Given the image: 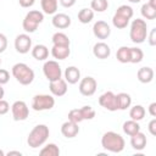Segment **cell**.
I'll return each instance as SVG.
<instances>
[{
    "label": "cell",
    "instance_id": "obj_1",
    "mask_svg": "<svg viewBox=\"0 0 156 156\" xmlns=\"http://www.w3.org/2000/svg\"><path fill=\"white\" fill-rule=\"evenodd\" d=\"M124 145H126V141L123 136L116 132H106L101 138V146L106 151H110L113 154H118L123 151Z\"/></svg>",
    "mask_w": 156,
    "mask_h": 156
},
{
    "label": "cell",
    "instance_id": "obj_2",
    "mask_svg": "<svg viewBox=\"0 0 156 156\" xmlns=\"http://www.w3.org/2000/svg\"><path fill=\"white\" fill-rule=\"evenodd\" d=\"M49 134H50V130L46 124H37L29 132L28 138H27V144L32 149H37L48 140Z\"/></svg>",
    "mask_w": 156,
    "mask_h": 156
},
{
    "label": "cell",
    "instance_id": "obj_3",
    "mask_svg": "<svg viewBox=\"0 0 156 156\" xmlns=\"http://www.w3.org/2000/svg\"><path fill=\"white\" fill-rule=\"evenodd\" d=\"M11 73L16 78V80L22 85H29L34 80V71L23 62L15 63L12 66Z\"/></svg>",
    "mask_w": 156,
    "mask_h": 156
},
{
    "label": "cell",
    "instance_id": "obj_4",
    "mask_svg": "<svg viewBox=\"0 0 156 156\" xmlns=\"http://www.w3.org/2000/svg\"><path fill=\"white\" fill-rule=\"evenodd\" d=\"M147 37V26L146 22L141 18L133 20L129 29V38L134 44H141Z\"/></svg>",
    "mask_w": 156,
    "mask_h": 156
},
{
    "label": "cell",
    "instance_id": "obj_5",
    "mask_svg": "<svg viewBox=\"0 0 156 156\" xmlns=\"http://www.w3.org/2000/svg\"><path fill=\"white\" fill-rule=\"evenodd\" d=\"M133 13L134 12H133V9L130 6H128V5H121L116 10V12H115V15L112 17V24L116 28H118V29L126 28L128 26L130 18L133 17Z\"/></svg>",
    "mask_w": 156,
    "mask_h": 156
},
{
    "label": "cell",
    "instance_id": "obj_6",
    "mask_svg": "<svg viewBox=\"0 0 156 156\" xmlns=\"http://www.w3.org/2000/svg\"><path fill=\"white\" fill-rule=\"evenodd\" d=\"M44 21V13L39 10H32L29 11L22 22V27L24 29V32L27 33H33L37 30L38 26Z\"/></svg>",
    "mask_w": 156,
    "mask_h": 156
},
{
    "label": "cell",
    "instance_id": "obj_7",
    "mask_svg": "<svg viewBox=\"0 0 156 156\" xmlns=\"http://www.w3.org/2000/svg\"><path fill=\"white\" fill-rule=\"evenodd\" d=\"M55 106V98L49 94H37L32 99V108L34 111H46Z\"/></svg>",
    "mask_w": 156,
    "mask_h": 156
},
{
    "label": "cell",
    "instance_id": "obj_8",
    "mask_svg": "<svg viewBox=\"0 0 156 156\" xmlns=\"http://www.w3.org/2000/svg\"><path fill=\"white\" fill-rule=\"evenodd\" d=\"M43 72H44L45 78H46L49 82L60 79V78L62 77L61 66H60L58 62L55 61V60L45 61V63H44V66H43Z\"/></svg>",
    "mask_w": 156,
    "mask_h": 156
},
{
    "label": "cell",
    "instance_id": "obj_9",
    "mask_svg": "<svg viewBox=\"0 0 156 156\" xmlns=\"http://www.w3.org/2000/svg\"><path fill=\"white\" fill-rule=\"evenodd\" d=\"M11 112H12V118L15 121H24L29 116V108L27 104L22 100H17L12 104Z\"/></svg>",
    "mask_w": 156,
    "mask_h": 156
},
{
    "label": "cell",
    "instance_id": "obj_10",
    "mask_svg": "<svg viewBox=\"0 0 156 156\" xmlns=\"http://www.w3.org/2000/svg\"><path fill=\"white\" fill-rule=\"evenodd\" d=\"M96 88H98V83H96L95 78H93L90 76L84 77L79 82V93L82 95H84V96L94 95L95 91H96Z\"/></svg>",
    "mask_w": 156,
    "mask_h": 156
},
{
    "label": "cell",
    "instance_id": "obj_11",
    "mask_svg": "<svg viewBox=\"0 0 156 156\" xmlns=\"http://www.w3.org/2000/svg\"><path fill=\"white\" fill-rule=\"evenodd\" d=\"M99 104L101 107L108 110V111H117L118 105H117V96L112 91H106L100 95L99 98Z\"/></svg>",
    "mask_w": 156,
    "mask_h": 156
},
{
    "label": "cell",
    "instance_id": "obj_12",
    "mask_svg": "<svg viewBox=\"0 0 156 156\" xmlns=\"http://www.w3.org/2000/svg\"><path fill=\"white\" fill-rule=\"evenodd\" d=\"M15 49L20 54H27L32 50V39L28 34H18L15 39Z\"/></svg>",
    "mask_w": 156,
    "mask_h": 156
},
{
    "label": "cell",
    "instance_id": "obj_13",
    "mask_svg": "<svg viewBox=\"0 0 156 156\" xmlns=\"http://www.w3.org/2000/svg\"><path fill=\"white\" fill-rule=\"evenodd\" d=\"M93 33H94V35L98 39L104 40V39H107L110 37L111 28H110V26H108L107 22L100 20V21H96L94 23V26H93Z\"/></svg>",
    "mask_w": 156,
    "mask_h": 156
},
{
    "label": "cell",
    "instance_id": "obj_14",
    "mask_svg": "<svg viewBox=\"0 0 156 156\" xmlns=\"http://www.w3.org/2000/svg\"><path fill=\"white\" fill-rule=\"evenodd\" d=\"M49 89H50V91L54 96H63L67 93V89H68L67 88V82L62 78L52 80V82H50Z\"/></svg>",
    "mask_w": 156,
    "mask_h": 156
},
{
    "label": "cell",
    "instance_id": "obj_15",
    "mask_svg": "<svg viewBox=\"0 0 156 156\" xmlns=\"http://www.w3.org/2000/svg\"><path fill=\"white\" fill-rule=\"evenodd\" d=\"M61 133L63 136H66L67 139H72L74 138L78 133H79V127L78 123L72 122V121H66L65 123H62L61 126Z\"/></svg>",
    "mask_w": 156,
    "mask_h": 156
},
{
    "label": "cell",
    "instance_id": "obj_16",
    "mask_svg": "<svg viewBox=\"0 0 156 156\" xmlns=\"http://www.w3.org/2000/svg\"><path fill=\"white\" fill-rule=\"evenodd\" d=\"M52 26L57 29H65V28H68L71 26V17L66 13H55L52 20Z\"/></svg>",
    "mask_w": 156,
    "mask_h": 156
},
{
    "label": "cell",
    "instance_id": "obj_17",
    "mask_svg": "<svg viewBox=\"0 0 156 156\" xmlns=\"http://www.w3.org/2000/svg\"><path fill=\"white\" fill-rule=\"evenodd\" d=\"M93 54L96 58H100V60H105L110 55H111V49L110 46L104 43V41H99L94 45L93 48Z\"/></svg>",
    "mask_w": 156,
    "mask_h": 156
},
{
    "label": "cell",
    "instance_id": "obj_18",
    "mask_svg": "<svg viewBox=\"0 0 156 156\" xmlns=\"http://www.w3.org/2000/svg\"><path fill=\"white\" fill-rule=\"evenodd\" d=\"M146 141H147V140H146L145 134L141 133L140 130H139L138 133L130 135V145H132V147H133L134 150H136V151L144 150L145 146H146Z\"/></svg>",
    "mask_w": 156,
    "mask_h": 156
},
{
    "label": "cell",
    "instance_id": "obj_19",
    "mask_svg": "<svg viewBox=\"0 0 156 156\" xmlns=\"http://www.w3.org/2000/svg\"><path fill=\"white\" fill-rule=\"evenodd\" d=\"M65 80L68 84H76L80 80V71L76 66H69L65 69Z\"/></svg>",
    "mask_w": 156,
    "mask_h": 156
},
{
    "label": "cell",
    "instance_id": "obj_20",
    "mask_svg": "<svg viewBox=\"0 0 156 156\" xmlns=\"http://www.w3.org/2000/svg\"><path fill=\"white\" fill-rule=\"evenodd\" d=\"M136 77H138V80L140 83H150L152 79H154V69L149 66H145V67H141L138 69V73H136Z\"/></svg>",
    "mask_w": 156,
    "mask_h": 156
},
{
    "label": "cell",
    "instance_id": "obj_21",
    "mask_svg": "<svg viewBox=\"0 0 156 156\" xmlns=\"http://www.w3.org/2000/svg\"><path fill=\"white\" fill-rule=\"evenodd\" d=\"M71 54V49L69 46H57V45H52L51 48V55L56 60H66Z\"/></svg>",
    "mask_w": 156,
    "mask_h": 156
},
{
    "label": "cell",
    "instance_id": "obj_22",
    "mask_svg": "<svg viewBox=\"0 0 156 156\" xmlns=\"http://www.w3.org/2000/svg\"><path fill=\"white\" fill-rule=\"evenodd\" d=\"M32 56L38 61H44L49 56V49L43 44H38L32 48Z\"/></svg>",
    "mask_w": 156,
    "mask_h": 156
},
{
    "label": "cell",
    "instance_id": "obj_23",
    "mask_svg": "<svg viewBox=\"0 0 156 156\" xmlns=\"http://www.w3.org/2000/svg\"><path fill=\"white\" fill-rule=\"evenodd\" d=\"M41 10L46 15H55L58 6V0H40Z\"/></svg>",
    "mask_w": 156,
    "mask_h": 156
},
{
    "label": "cell",
    "instance_id": "obj_24",
    "mask_svg": "<svg viewBox=\"0 0 156 156\" xmlns=\"http://www.w3.org/2000/svg\"><path fill=\"white\" fill-rule=\"evenodd\" d=\"M117 96V105H118V110H127L128 107H130L132 105V98L129 94L127 93H119L116 95Z\"/></svg>",
    "mask_w": 156,
    "mask_h": 156
},
{
    "label": "cell",
    "instance_id": "obj_25",
    "mask_svg": "<svg viewBox=\"0 0 156 156\" xmlns=\"http://www.w3.org/2000/svg\"><path fill=\"white\" fill-rule=\"evenodd\" d=\"M141 16L146 20H155L156 18V6L151 5L150 2H146L140 9Z\"/></svg>",
    "mask_w": 156,
    "mask_h": 156
},
{
    "label": "cell",
    "instance_id": "obj_26",
    "mask_svg": "<svg viewBox=\"0 0 156 156\" xmlns=\"http://www.w3.org/2000/svg\"><path fill=\"white\" fill-rule=\"evenodd\" d=\"M51 40H52V45H57V46H69L71 44L68 37L62 32H56L52 35Z\"/></svg>",
    "mask_w": 156,
    "mask_h": 156
},
{
    "label": "cell",
    "instance_id": "obj_27",
    "mask_svg": "<svg viewBox=\"0 0 156 156\" xmlns=\"http://www.w3.org/2000/svg\"><path fill=\"white\" fill-rule=\"evenodd\" d=\"M123 132L127 134V135H133V134H135V133H138L139 130H140V126H139V123L136 122V121H134V119H129V121H126L124 123H123Z\"/></svg>",
    "mask_w": 156,
    "mask_h": 156
},
{
    "label": "cell",
    "instance_id": "obj_28",
    "mask_svg": "<svg viewBox=\"0 0 156 156\" xmlns=\"http://www.w3.org/2000/svg\"><path fill=\"white\" fill-rule=\"evenodd\" d=\"M145 113H146V111H145V108L141 105H135V106H133L129 110V117H130V119H134L136 122L141 121L145 117Z\"/></svg>",
    "mask_w": 156,
    "mask_h": 156
},
{
    "label": "cell",
    "instance_id": "obj_29",
    "mask_svg": "<svg viewBox=\"0 0 156 156\" xmlns=\"http://www.w3.org/2000/svg\"><path fill=\"white\" fill-rule=\"evenodd\" d=\"M94 18V11L91 9L84 7L82 10H79L78 12V21L83 24H88L89 22H91V20Z\"/></svg>",
    "mask_w": 156,
    "mask_h": 156
},
{
    "label": "cell",
    "instance_id": "obj_30",
    "mask_svg": "<svg viewBox=\"0 0 156 156\" xmlns=\"http://www.w3.org/2000/svg\"><path fill=\"white\" fill-rule=\"evenodd\" d=\"M39 154H40L41 156H58V155H60V149H58V146H57L56 144L50 143V144L45 145V146L39 151Z\"/></svg>",
    "mask_w": 156,
    "mask_h": 156
},
{
    "label": "cell",
    "instance_id": "obj_31",
    "mask_svg": "<svg viewBox=\"0 0 156 156\" xmlns=\"http://www.w3.org/2000/svg\"><path fill=\"white\" fill-rule=\"evenodd\" d=\"M116 58L121 62V63H127L130 60V55H129V48L128 46H121L117 52H116Z\"/></svg>",
    "mask_w": 156,
    "mask_h": 156
},
{
    "label": "cell",
    "instance_id": "obj_32",
    "mask_svg": "<svg viewBox=\"0 0 156 156\" xmlns=\"http://www.w3.org/2000/svg\"><path fill=\"white\" fill-rule=\"evenodd\" d=\"M129 55H130L129 62L132 63H139L144 58V52L139 48H129Z\"/></svg>",
    "mask_w": 156,
    "mask_h": 156
},
{
    "label": "cell",
    "instance_id": "obj_33",
    "mask_svg": "<svg viewBox=\"0 0 156 156\" xmlns=\"http://www.w3.org/2000/svg\"><path fill=\"white\" fill-rule=\"evenodd\" d=\"M108 7V1L107 0H91L90 2V9L95 12H104Z\"/></svg>",
    "mask_w": 156,
    "mask_h": 156
},
{
    "label": "cell",
    "instance_id": "obj_34",
    "mask_svg": "<svg viewBox=\"0 0 156 156\" xmlns=\"http://www.w3.org/2000/svg\"><path fill=\"white\" fill-rule=\"evenodd\" d=\"M68 119L72 121V122H76V123H80L82 121H84L82 108H73V110H71L68 112Z\"/></svg>",
    "mask_w": 156,
    "mask_h": 156
},
{
    "label": "cell",
    "instance_id": "obj_35",
    "mask_svg": "<svg viewBox=\"0 0 156 156\" xmlns=\"http://www.w3.org/2000/svg\"><path fill=\"white\" fill-rule=\"evenodd\" d=\"M10 79V73L9 71L4 69V68H0V84H6Z\"/></svg>",
    "mask_w": 156,
    "mask_h": 156
},
{
    "label": "cell",
    "instance_id": "obj_36",
    "mask_svg": "<svg viewBox=\"0 0 156 156\" xmlns=\"http://www.w3.org/2000/svg\"><path fill=\"white\" fill-rule=\"evenodd\" d=\"M10 111V105L6 100L1 99L0 100V115H6Z\"/></svg>",
    "mask_w": 156,
    "mask_h": 156
},
{
    "label": "cell",
    "instance_id": "obj_37",
    "mask_svg": "<svg viewBox=\"0 0 156 156\" xmlns=\"http://www.w3.org/2000/svg\"><path fill=\"white\" fill-rule=\"evenodd\" d=\"M6 48H7V38L5 34L0 33V54L4 52L6 50Z\"/></svg>",
    "mask_w": 156,
    "mask_h": 156
},
{
    "label": "cell",
    "instance_id": "obj_38",
    "mask_svg": "<svg viewBox=\"0 0 156 156\" xmlns=\"http://www.w3.org/2000/svg\"><path fill=\"white\" fill-rule=\"evenodd\" d=\"M147 129H149V132H150L151 135H156V118H152V119L149 122Z\"/></svg>",
    "mask_w": 156,
    "mask_h": 156
},
{
    "label": "cell",
    "instance_id": "obj_39",
    "mask_svg": "<svg viewBox=\"0 0 156 156\" xmlns=\"http://www.w3.org/2000/svg\"><path fill=\"white\" fill-rule=\"evenodd\" d=\"M35 0H18V4L20 6L24 7V9H28V7H32L34 5Z\"/></svg>",
    "mask_w": 156,
    "mask_h": 156
},
{
    "label": "cell",
    "instance_id": "obj_40",
    "mask_svg": "<svg viewBox=\"0 0 156 156\" xmlns=\"http://www.w3.org/2000/svg\"><path fill=\"white\" fill-rule=\"evenodd\" d=\"M149 44H150L151 46L156 45V28L151 29V32H150V35H149Z\"/></svg>",
    "mask_w": 156,
    "mask_h": 156
},
{
    "label": "cell",
    "instance_id": "obj_41",
    "mask_svg": "<svg viewBox=\"0 0 156 156\" xmlns=\"http://www.w3.org/2000/svg\"><path fill=\"white\" fill-rule=\"evenodd\" d=\"M58 1L63 7H72L76 4V0H58Z\"/></svg>",
    "mask_w": 156,
    "mask_h": 156
},
{
    "label": "cell",
    "instance_id": "obj_42",
    "mask_svg": "<svg viewBox=\"0 0 156 156\" xmlns=\"http://www.w3.org/2000/svg\"><path fill=\"white\" fill-rule=\"evenodd\" d=\"M149 113H150L152 117L156 116V102H151V104L149 105Z\"/></svg>",
    "mask_w": 156,
    "mask_h": 156
},
{
    "label": "cell",
    "instance_id": "obj_43",
    "mask_svg": "<svg viewBox=\"0 0 156 156\" xmlns=\"http://www.w3.org/2000/svg\"><path fill=\"white\" fill-rule=\"evenodd\" d=\"M7 156H12V155H17V156H22V152L21 151H9L6 154Z\"/></svg>",
    "mask_w": 156,
    "mask_h": 156
},
{
    "label": "cell",
    "instance_id": "obj_44",
    "mask_svg": "<svg viewBox=\"0 0 156 156\" xmlns=\"http://www.w3.org/2000/svg\"><path fill=\"white\" fill-rule=\"evenodd\" d=\"M4 95H5V90H4V88H2V85L0 84V100L4 98Z\"/></svg>",
    "mask_w": 156,
    "mask_h": 156
},
{
    "label": "cell",
    "instance_id": "obj_45",
    "mask_svg": "<svg viewBox=\"0 0 156 156\" xmlns=\"http://www.w3.org/2000/svg\"><path fill=\"white\" fill-rule=\"evenodd\" d=\"M129 2H133V4H138V2H140L141 0H128Z\"/></svg>",
    "mask_w": 156,
    "mask_h": 156
},
{
    "label": "cell",
    "instance_id": "obj_46",
    "mask_svg": "<svg viewBox=\"0 0 156 156\" xmlns=\"http://www.w3.org/2000/svg\"><path fill=\"white\" fill-rule=\"evenodd\" d=\"M4 155H5V152L2 150H0V156H4Z\"/></svg>",
    "mask_w": 156,
    "mask_h": 156
},
{
    "label": "cell",
    "instance_id": "obj_47",
    "mask_svg": "<svg viewBox=\"0 0 156 156\" xmlns=\"http://www.w3.org/2000/svg\"><path fill=\"white\" fill-rule=\"evenodd\" d=\"M0 65H1V58H0Z\"/></svg>",
    "mask_w": 156,
    "mask_h": 156
}]
</instances>
